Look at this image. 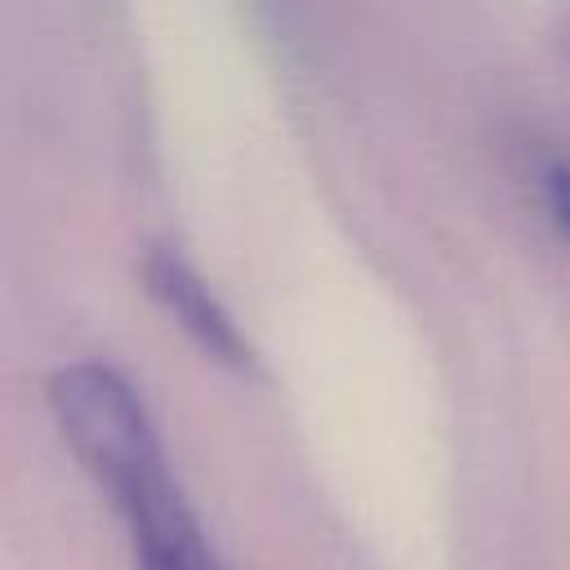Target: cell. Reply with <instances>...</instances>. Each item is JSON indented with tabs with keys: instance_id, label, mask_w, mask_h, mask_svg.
Masks as SVG:
<instances>
[{
	"instance_id": "obj_1",
	"label": "cell",
	"mask_w": 570,
	"mask_h": 570,
	"mask_svg": "<svg viewBox=\"0 0 570 570\" xmlns=\"http://www.w3.org/2000/svg\"><path fill=\"white\" fill-rule=\"evenodd\" d=\"M62 441L129 525L134 570H227L196 521L138 387L102 361L62 365L49 379Z\"/></svg>"
},
{
	"instance_id": "obj_2",
	"label": "cell",
	"mask_w": 570,
	"mask_h": 570,
	"mask_svg": "<svg viewBox=\"0 0 570 570\" xmlns=\"http://www.w3.org/2000/svg\"><path fill=\"white\" fill-rule=\"evenodd\" d=\"M142 285L147 294L165 307V316L218 365L232 370H254V347L245 343L240 325L232 321V312L218 303V294L209 289V281L174 249H151L142 258Z\"/></svg>"
},
{
	"instance_id": "obj_3",
	"label": "cell",
	"mask_w": 570,
	"mask_h": 570,
	"mask_svg": "<svg viewBox=\"0 0 570 570\" xmlns=\"http://www.w3.org/2000/svg\"><path fill=\"white\" fill-rule=\"evenodd\" d=\"M534 187H539V200H543L548 218H552L557 232L570 240V160H561V156L539 160V169H534Z\"/></svg>"
}]
</instances>
